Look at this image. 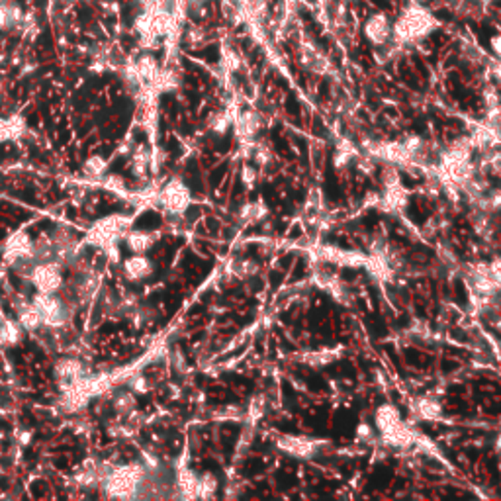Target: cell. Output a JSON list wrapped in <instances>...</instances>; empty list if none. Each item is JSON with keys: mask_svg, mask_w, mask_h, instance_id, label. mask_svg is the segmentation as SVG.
<instances>
[{"mask_svg": "<svg viewBox=\"0 0 501 501\" xmlns=\"http://www.w3.org/2000/svg\"><path fill=\"white\" fill-rule=\"evenodd\" d=\"M32 302H34V306H36L38 312H40L43 327H49V329H63V327L69 323V319H71V310H69L67 304L59 298L57 294H43V292H38Z\"/></svg>", "mask_w": 501, "mask_h": 501, "instance_id": "277c9868", "label": "cell"}, {"mask_svg": "<svg viewBox=\"0 0 501 501\" xmlns=\"http://www.w3.org/2000/svg\"><path fill=\"white\" fill-rule=\"evenodd\" d=\"M380 435H382V443L393 448H407L415 443V435H413V431L407 427L406 423L393 427L392 431H386V433Z\"/></svg>", "mask_w": 501, "mask_h": 501, "instance_id": "2e32d148", "label": "cell"}, {"mask_svg": "<svg viewBox=\"0 0 501 501\" xmlns=\"http://www.w3.org/2000/svg\"><path fill=\"white\" fill-rule=\"evenodd\" d=\"M102 186L118 196H125V180L120 175H106L102 178Z\"/></svg>", "mask_w": 501, "mask_h": 501, "instance_id": "f1b7e54d", "label": "cell"}, {"mask_svg": "<svg viewBox=\"0 0 501 501\" xmlns=\"http://www.w3.org/2000/svg\"><path fill=\"white\" fill-rule=\"evenodd\" d=\"M352 161V153L351 151H339L337 155H335V167L337 169H345L347 164L351 163Z\"/></svg>", "mask_w": 501, "mask_h": 501, "instance_id": "f35d334b", "label": "cell"}, {"mask_svg": "<svg viewBox=\"0 0 501 501\" xmlns=\"http://www.w3.org/2000/svg\"><path fill=\"white\" fill-rule=\"evenodd\" d=\"M267 216H269V208H267V204L262 202V200L247 204L243 210H241V219H245L247 223H257V221H262V219H265Z\"/></svg>", "mask_w": 501, "mask_h": 501, "instance_id": "484cf974", "label": "cell"}, {"mask_svg": "<svg viewBox=\"0 0 501 501\" xmlns=\"http://www.w3.org/2000/svg\"><path fill=\"white\" fill-rule=\"evenodd\" d=\"M132 223H134V219L125 214H112V216L100 217L86 233V243L96 245L100 249L120 243L125 237V233L132 230Z\"/></svg>", "mask_w": 501, "mask_h": 501, "instance_id": "7a4b0ae2", "label": "cell"}, {"mask_svg": "<svg viewBox=\"0 0 501 501\" xmlns=\"http://www.w3.org/2000/svg\"><path fill=\"white\" fill-rule=\"evenodd\" d=\"M404 421H402V415H400V411H398V407L393 406H380L376 409V413H374V425H376V429H378L380 433H386V431H392L393 427H398V425H402Z\"/></svg>", "mask_w": 501, "mask_h": 501, "instance_id": "d6986e66", "label": "cell"}, {"mask_svg": "<svg viewBox=\"0 0 501 501\" xmlns=\"http://www.w3.org/2000/svg\"><path fill=\"white\" fill-rule=\"evenodd\" d=\"M472 228L474 231L480 235V237H489V235H493V231H496V223L491 221V216H489L488 212H482V210H478L472 214Z\"/></svg>", "mask_w": 501, "mask_h": 501, "instance_id": "d4e9b609", "label": "cell"}, {"mask_svg": "<svg viewBox=\"0 0 501 501\" xmlns=\"http://www.w3.org/2000/svg\"><path fill=\"white\" fill-rule=\"evenodd\" d=\"M413 411L419 415L421 419H429L435 421L441 417L443 413V407L437 400H431V398H425V400H419L417 404H413Z\"/></svg>", "mask_w": 501, "mask_h": 501, "instance_id": "603a6c76", "label": "cell"}, {"mask_svg": "<svg viewBox=\"0 0 501 501\" xmlns=\"http://www.w3.org/2000/svg\"><path fill=\"white\" fill-rule=\"evenodd\" d=\"M130 388H132V392L136 393H147L149 384H147V380L143 378V376H136V378L130 382Z\"/></svg>", "mask_w": 501, "mask_h": 501, "instance_id": "8d00e7d4", "label": "cell"}, {"mask_svg": "<svg viewBox=\"0 0 501 501\" xmlns=\"http://www.w3.org/2000/svg\"><path fill=\"white\" fill-rule=\"evenodd\" d=\"M474 143L468 137H459L454 139L448 149L441 155V163H454V161H470L472 159Z\"/></svg>", "mask_w": 501, "mask_h": 501, "instance_id": "5bb4252c", "label": "cell"}, {"mask_svg": "<svg viewBox=\"0 0 501 501\" xmlns=\"http://www.w3.org/2000/svg\"><path fill=\"white\" fill-rule=\"evenodd\" d=\"M265 398L262 395H255L253 400H251V406H249V419L251 421H257L258 417H262V413H265Z\"/></svg>", "mask_w": 501, "mask_h": 501, "instance_id": "d6a6232c", "label": "cell"}, {"mask_svg": "<svg viewBox=\"0 0 501 501\" xmlns=\"http://www.w3.org/2000/svg\"><path fill=\"white\" fill-rule=\"evenodd\" d=\"M257 178H258L257 169H253V167L245 164L243 171H241V180H243L245 184H247L249 188H253V186H255V182H257Z\"/></svg>", "mask_w": 501, "mask_h": 501, "instance_id": "d590c367", "label": "cell"}, {"mask_svg": "<svg viewBox=\"0 0 501 501\" xmlns=\"http://www.w3.org/2000/svg\"><path fill=\"white\" fill-rule=\"evenodd\" d=\"M491 45H493V49H496V53L501 57V38H496V40L491 41Z\"/></svg>", "mask_w": 501, "mask_h": 501, "instance_id": "60d3db41", "label": "cell"}, {"mask_svg": "<svg viewBox=\"0 0 501 501\" xmlns=\"http://www.w3.org/2000/svg\"><path fill=\"white\" fill-rule=\"evenodd\" d=\"M24 327L20 326L18 319H10L0 312V345L4 347H16L24 339Z\"/></svg>", "mask_w": 501, "mask_h": 501, "instance_id": "4fadbf2b", "label": "cell"}, {"mask_svg": "<svg viewBox=\"0 0 501 501\" xmlns=\"http://www.w3.org/2000/svg\"><path fill=\"white\" fill-rule=\"evenodd\" d=\"M55 258V245L51 235H40L34 241V260H53Z\"/></svg>", "mask_w": 501, "mask_h": 501, "instance_id": "cb8c5ba5", "label": "cell"}, {"mask_svg": "<svg viewBox=\"0 0 501 501\" xmlns=\"http://www.w3.org/2000/svg\"><path fill=\"white\" fill-rule=\"evenodd\" d=\"M260 127H262V122L257 112H245L237 120V134L243 141H253V137L257 136Z\"/></svg>", "mask_w": 501, "mask_h": 501, "instance_id": "ffe728a7", "label": "cell"}, {"mask_svg": "<svg viewBox=\"0 0 501 501\" xmlns=\"http://www.w3.org/2000/svg\"><path fill=\"white\" fill-rule=\"evenodd\" d=\"M2 258L6 265H16L20 260H34V241L26 231H16L6 239Z\"/></svg>", "mask_w": 501, "mask_h": 501, "instance_id": "52a82bcc", "label": "cell"}, {"mask_svg": "<svg viewBox=\"0 0 501 501\" xmlns=\"http://www.w3.org/2000/svg\"><path fill=\"white\" fill-rule=\"evenodd\" d=\"M374 439H376L374 429L368 423H358V427H356V441H361V443H372Z\"/></svg>", "mask_w": 501, "mask_h": 501, "instance_id": "e575fe53", "label": "cell"}, {"mask_svg": "<svg viewBox=\"0 0 501 501\" xmlns=\"http://www.w3.org/2000/svg\"><path fill=\"white\" fill-rule=\"evenodd\" d=\"M27 280L36 288V292H43V294H57L63 284V267L59 260H40L34 262L32 271L27 274Z\"/></svg>", "mask_w": 501, "mask_h": 501, "instance_id": "3957f363", "label": "cell"}, {"mask_svg": "<svg viewBox=\"0 0 501 501\" xmlns=\"http://www.w3.org/2000/svg\"><path fill=\"white\" fill-rule=\"evenodd\" d=\"M151 171V151L145 145H137L132 153V173L136 178H145Z\"/></svg>", "mask_w": 501, "mask_h": 501, "instance_id": "44dd1931", "label": "cell"}, {"mask_svg": "<svg viewBox=\"0 0 501 501\" xmlns=\"http://www.w3.org/2000/svg\"><path fill=\"white\" fill-rule=\"evenodd\" d=\"M157 202L173 216H182L192 202L190 188L180 178H171L163 188L157 192Z\"/></svg>", "mask_w": 501, "mask_h": 501, "instance_id": "5b68a950", "label": "cell"}, {"mask_svg": "<svg viewBox=\"0 0 501 501\" xmlns=\"http://www.w3.org/2000/svg\"><path fill=\"white\" fill-rule=\"evenodd\" d=\"M122 272L123 276L132 282H141L147 280L151 274L155 272V265L147 255H132L125 260H122Z\"/></svg>", "mask_w": 501, "mask_h": 501, "instance_id": "9c48e42d", "label": "cell"}, {"mask_svg": "<svg viewBox=\"0 0 501 501\" xmlns=\"http://www.w3.org/2000/svg\"><path fill=\"white\" fill-rule=\"evenodd\" d=\"M12 141V132H10V122L8 118H0V143Z\"/></svg>", "mask_w": 501, "mask_h": 501, "instance_id": "74e56055", "label": "cell"}, {"mask_svg": "<svg viewBox=\"0 0 501 501\" xmlns=\"http://www.w3.org/2000/svg\"><path fill=\"white\" fill-rule=\"evenodd\" d=\"M407 200H409V192L402 188V184H395V186L384 190V196L380 198V204L386 212H400L407 206Z\"/></svg>", "mask_w": 501, "mask_h": 501, "instance_id": "e0dca14e", "label": "cell"}, {"mask_svg": "<svg viewBox=\"0 0 501 501\" xmlns=\"http://www.w3.org/2000/svg\"><path fill=\"white\" fill-rule=\"evenodd\" d=\"M134 406H136V400H134L132 392H120L114 398V409L120 413H130Z\"/></svg>", "mask_w": 501, "mask_h": 501, "instance_id": "f546056e", "label": "cell"}, {"mask_svg": "<svg viewBox=\"0 0 501 501\" xmlns=\"http://www.w3.org/2000/svg\"><path fill=\"white\" fill-rule=\"evenodd\" d=\"M53 372L57 382L61 384V388L71 386V384L84 378V366H82L79 358H61V361H57Z\"/></svg>", "mask_w": 501, "mask_h": 501, "instance_id": "30bf717a", "label": "cell"}, {"mask_svg": "<svg viewBox=\"0 0 501 501\" xmlns=\"http://www.w3.org/2000/svg\"><path fill=\"white\" fill-rule=\"evenodd\" d=\"M233 271H235V274L239 278H249V276H253L258 271V267L257 262H253V260H239V262H235Z\"/></svg>", "mask_w": 501, "mask_h": 501, "instance_id": "4dcf8cb0", "label": "cell"}, {"mask_svg": "<svg viewBox=\"0 0 501 501\" xmlns=\"http://www.w3.org/2000/svg\"><path fill=\"white\" fill-rule=\"evenodd\" d=\"M230 127V116L228 114H216L210 118V130L216 134H225Z\"/></svg>", "mask_w": 501, "mask_h": 501, "instance_id": "1f68e13d", "label": "cell"}, {"mask_svg": "<svg viewBox=\"0 0 501 501\" xmlns=\"http://www.w3.org/2000/svg\"><path fill=\"white\" fill-rule=\"evenodd\" d=\"M382 184H384L386 188L400 184V173L395 171V164H390V167L384 169V173H382Z\"/></svg>", "mask_w": 501, "mask_h": 501, "instance_id": "836d02e7", "label": "cell"}, {"mask_svg": "<svg viewBox=\"0 0 501 501\" xmlns=\"http://www.w3.org/2000/svg\"><path fill=\"white\" fill-rule=\"evenodd\" d=\"M143 480H145V466L139 462L110 466L106 476L102 478V488L112 500H136Z\"/></svg>", "mask_w": 501, "mask_h": 501, "instance_id": "6da1fadb", "label": "cell"}, {"mask_svg": "<svg viewBox=\"0 0 501 501\" xmlns=\"http://www.w3.org/2000/svg\"><path fill=\"white\" fill-rule=\"evenodd\" d=\"M329 443L323 439H312V437H296V435H284L276 441V447L286 454L298 456V459H313L319 454L323 447Z\"/></svg>", "mask_w": 501, "mask_h": 501, "instance_id": "8992f818", "label": "cell"}, {"mask_svg": "<svg viewBox=\"0 0 501 501\" xmlns=\"http://www.w3.org/2000/svg\"><path fill=\"white\" fill-rule=\"evenodd\" d=\"M217 488V478L212 472H204L202 476H198V498L200 500H212L216 496Z\"/></svg>", "mask_w": 501, "mask_h": 501, "instance_id": "4316f807", "label": "cell"}, {"mask_svg": "<svg viewBox=\"0 0 501 501\" xmlns=\"http://www.w3.org/2000/svg\"><path fill=\"white\" fill-rule=\"evenodd\" d=\"M339 356L337 351H317V352H308V354H304L302 358V363H306V365H312V366H326L329 363H333L335 358Z\"/></svg>", "mask_w": 501, "mask_h": 501, "instance_id": "83f0119b", "label": "cell"}, {"mask_svg": "<svg viewBox=\"0 0 501 501\" xmlns=\"http://www.w3.org/2000/svg\"><path fill=\"white\" fill-rule=\"evenodd\" d=\"M489 272H491L493 280L501 286V258H496V260L489 262Z\"/></svg>", "mask_w": 501, "mask_h": 501, "instance_id": "ab89813d", "label": "cell"}, {"mask_svg": "<svg viewBox=\"0 0 501 501\" xmlns=\"http://www.w3.org/2000/svg\"><path fill=\"white\" fill-rule=\"evenodd\" d=\"M176 488L180 498L196 500L198 498V476L190 470L188 466H180L176 472Z\"/></svg>", "mask_w": 501, "mask_h": 501, "instance_id": "9a60e30c", "label": "cell"}, {"mask_svg": "<svg viewBox=\"0 0 501 501\" xmlns=\"http://www.w3.org/2000/svg\"><path fill=\"white\" fill-rule=\"evenodd\" d=\"M317 255L321 260L331 262V265H341V267H349V269H356V267H365L368 257L358 253V251H343L333 245H323L319 247Z\"/></svg>", "mask_w": 501, "mask_h": 501, "instance_id": "ba28073f", "label": "cell"}, {"mask_svg": "<svg viewBox=\"0 0 501 501\" xmlns=\"http://www.w3.org/2000/svg\"><path fill=\"white\" fill-rule=\"evenodd\" d=\"M82 175L88 176V178H95V180H102L104 176L108 175V161L102 155L88 157L84 161V164H82Z\"/></svg>", "mask_w": 501, "mask_h": 501, "instance_id": "7402d4cb", "label": "cell"}, {"mask_svg": "<svg viewBox=\"0 0 501 501\" xmlns=\"http://www.w3.org/2000/svg\"><path fill=\"white\" fill-rule=\"evenodd\" d=\"M366 36H368V40L376 43V45L388 43L390 36H392V26L388 24V18L386 16H374L366 24Z\"/></svg>", "mask_w": 501, "mask_h": 501, "instance_id": "ac0fdd59", "label": "cell"}, {"mask_svg": "<svg viewBox=\"0 0 501 501\" xmlns=\"http://www.w3.org/2000/svg\"><path fill=\"white\" fill-rule=\"evenodd\" d=\"M14 308H16V319L20 321V326L24 327L26 331H38L41 323V315L38 312V308L34 306L32 300L18 298L14 302Z\"/></svg>", "mask_w": 501, "mask_h": 501, "instance_id": "8fae6325", "label": "cell"}, {"mask_svg": "<svg viewBox=\"0 0 501 501\" xmlns=\"http://www.w3.org/2000/svg\"><path fill=\"white\" fill-rule=\"evenodd\" d=\"M123 241L127 245V249L136 255H147L151 247L155 245L157 241V233L153 231H145V230H132L125 233Z\"/></svg>", "mask_w": 501, "mask_h": 501, "instance_id": "7c38bea8", "label": "cell"}]
</instances>
